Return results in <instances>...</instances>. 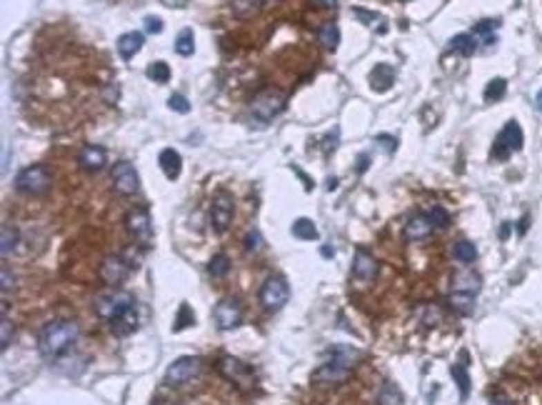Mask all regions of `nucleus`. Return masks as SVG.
<instances>
[{
    "mask_svg": "<svg viewBox=\"0 0 542 405\" xmlns=\"http://www.w3.org/2000/svg\"><path fill=\"white\" fill-rule=\"evenodd\" d=\"M93 308H95V315H98L100 321L108 323V328H110L118 338H125V335L135 333L137 326H140L137 303H135V298H133V293H128V290L110 288V290H105V293H100L98 298H95Z\"/></svg>",
    "mask_w": 542,
    "mask_h": 405,
    "instance_id": "1",
    "label": "nucleus"
},
{
    "mask_svg": "<svg viewBox=\"0 0 542 405\" xmlns=\"http://www.w3.org/2000/svg\"><path fill=\"white\" fill-rule=\"evenodd\" d=\"M80 338V326L75 321H52L38 335V350L43 358L55 360L66 355Z\"/></svg>",
    "mask_w": 542,
    "mask_h": 405,
    "instance_id": "2",
    "label": "nucleus"
},
{
    "mask_svg": "<svg viewBox=\"0 0 542 405\" xmlns=\"http://www.w3.org/2000/svg\"><path fill=\"white\" fill-rule=\"evenodd\" d=\"M360 358V353L355 348L347 346H335L327 350V360L315 368L310 380L318 386H338L342 380H347V375L353 373L355 360Z\"/></svg>",
    "mask_w": 542,
    "mask_h": 405,
    "instance_id": "3",
    "label": "nucleus"
},
{
    "mask_svg": "<svg viewBox=\"0 0 542 405\" xmlns=\"http://www.w3.org/2000/svg\"><path fill=\"white\" fill-rule=\"evenodd\" d=\"M285 105H288L285 95H282L280 91L268 88V91L258 93L253 98V103H250V118H253L258 125H268L270 120L278 118V115L285 111Z\"/></svg>",
    "mask_w": 542,
    "mask_h": 405,
    "instance_id": "4",
    "label": "nucleus"
},
{
    "mask_svg": "<svg viewBox=\"0 0 542 405\" xmlns=\"http://www.w3.org/2000/svg\"><path fill=\"white\" fill-rule=\"evenodd\" d=\"M52 185V173L46 165H30L15 176V190L23 196H43Z\"/></svg>",
    "mask_w": 542,
    "mask_h": 405,
    "instance_id": "5",
    "label": "nucleus"
},
{
    "mask_svg": "<svg viewBox=\"0 0 542 405\" xmlns=\"http://www.w3.org/2000/svg\"><path fill=\"white\" fill-rule=\"evenodd\" d=\"M523 143H525V135L520 123L517 120H507L503 131L497 133L495 143H492V158L495 160H507L512 153L523 151Z\"/></svg>",
    "mask_w": 542,
    "mask_h": 405,
    "instance_id": "6",
    "label": "nucleus"
},
{
    "mask_svg": "<svg viewBox=\"0 0 542 405\" xmlns=\"http://www.w3.org/2000/svg\"><path fill=\"white\" fill-rule=\"evenodd\" d=\"M290 301V285L288 281L282 278V275H270L268 281L262 283L260 288V303L265 310L275 313V310H280L285 308V303Z\"/></svg>",
    "mask_w": 542,
    "mask_h": 405,
    "instance_id": "7",
    "label": "nucleus"
},
{
    "mask_svg": "<svg viewBox=\"0 0 542 405\" xmlns=\"http://www.w3.org/2000/svg\"><path fill=\"white\" fill-rule=\"evenodd\" d=\"M203 368V360L200 358H193V355H183V358L173 360L165 370V383L168 386H185L190 383L193 378H197V373Z\"/></svg>",
    "mask_w": 542,
    "mask_h": 405,
    "instance_id": "8",
    "label": "nucleus"
},
{
    "mask_svg": "<svg viewBox=\"0 0 542 405\" xmlns=\"http://www.w3.org/2000/svg\"><path fill=\"white\" fill-rule=\"evenodd\" d=\"M233 216H235V202H233V196L230 193H217L210 202V225L215 233H225L233 223Z\"/></svg>",
    "mask_w": 542,
    "mask_h": 405,
    "instance_id": "9",
    "label": "nucleus"
},
{
    "mask_svg": "<svg viewBox=\"0 0 542 405\" xmlns=\"http://www.w3.org/2000/svg\"><path fill=\"white\" fill-rule=\"evenodd\" d=\"M125 225H128V233H130L140 245H151V241H153L151 210L148 208H133L130 213L125 216Z\"/></svg>",
    "mask_w": 542,
    "mask_h": 405,
    "instance_id": "10",
    "label": "nucleus"
},
{
    "mask_svg": "<svg viewBox=\"0 0 542 405\" xmlns=\"http://www.w3.org/2000/svg\"><path fill=\"white\" fill-rule=\"evenodd\" d=\"M113 188L118 190L120 196H135L140 190V178H137V170L133 168V163L120 160L113 165Z\"/></svg>",
    "mask_w": 542,
    "mask_h": 405,
    "instance_id": "11",
    "label": "nucleus"
},
{
    "mask_svg": "<svg viewBox=\"0 0 542 405\" xmlns=\"http://www.w3.org/2000/svg\"><path fill=\"white\" fill-rule=\"evenodd\" d=\"M213 318H215V326L220 330H235L242 323V308L235 298H222L215 308H213Z\"/></svg>",
    "mask_w": 542,
    "mask_h": 405,
    "instance_id": "12",
    "label": "nucleus"
},
{
    "mask_svg": "<svg viewBox=\"0 0 542 405\" xmlns=\"http://www.w3.org/2000/svg\"><path fill=\"white\" fill-rule=\"evenodd\" d=\"M133 263H128L123 255H108L103 263H100V278H103L105 285L118 288L120 283L130 275Z\"/></svg>",
    "mask_w": 542,
    "mask_h": 405,
    "instance_id": "13",
    "label": "nucleus"
},
{
    "mask_svg": "<svg viewBox=\"0 0 542 405\" xmlns=\"http://www.w3.org/2000/svg\"><path fill=\"white\" fill-rule=\"evenodd\" d=\"M380 273V265L378 261H375L373 253H367L365 248H358L355 250V258H353V268H350V275H353V281L362 283V285H367V283H373L375 278H378Z\"/></svg>",
    "mask_w": 542,
    "mask_h": 405,
    "instance_id": "14",
    "label": "nucleus"
},
{
    "mask_svg": "<svg viewBox=\"0 0 542 405\" xmlns=\"http://www.w3.org/2000/svg\"><path fill=\"white\" fill-rule=\"evenodd\" d=\"M217 368H220L222 375L228 380H233L235 386H240V388L253 386V370H250L248 363H242V360L233 358V355H222Z\"/></svg>",
    "mask_w": 542,
    "mask_h": 405,
    "instance_id": "15",
    "label": "nucleus"
},
{
    "mask_svg": "<svg viewBox=\"0 0 542 405\" xmlns=\"http://www.w3.org/2000/svg\"><path fill=\"white\" fill-rule=\"evenodd\" d=\"M432 233H435V225H432V220H430L427 213H412L405 223V230H403L405 241H410V243L427 241Z\"/></svg>",
    "mask_w": 542,
    "mask_h": 405,
    "instance_id": "16",
    "label": "nucleus"
},
{
    "mask_svg": "<svg viewBox=\"0 0 542 405\" xmlns=\"http://www.w3.org/2000/svg\"><path fill=\"white\" fill-rule=\"evenodd\" d=\"M78 163H80V168L88 170V173H98V170H103L105 163H108V153H105V148H100V145H85L78 156Z\"/></svg>",
    "mask_w": 542,
    "mask_h": 405,
    "instance_id": "17",
    "label": "nucleus"
},
{
    "mask_svg": "<svg viewBox=\"0 0 542 405\" xmlns=\"http://www.w3.org/2000/svg\"><path fill=\"white\" fill-rule=\"evenodd\" d=\"M483 288V278L475 273V270H460L452 278V293H467V295H477Z\"/></svg>",
    "mask_w": 542,
    "mask_h": 405,
    "instance_id": "18",
    "label": "nucleus"
},
{
    "mask_svg": "<svg viewBox=\"0 0 542 405\" xmlns=\"http://www.w3.org/2000/svg\"><path fill=\"white\" fill-rule=\"evenodd\" d=\"M157 163H160V170L165 173L168 180H175V178H180V173H183V158H180V153H177L175 148H165V151H160Z\"/></svg>",
    "mask_w": 542,
    "mask_h": 405,
    "instance_id": "19",
    "label": "nucleus"
},
{
    "mask_svg": "<svg viewBox=\"0 0 542 405\" xmlns=\"http://www.w3.org/2000/svg\"><path fill=\"white\" fill-rule=\"evenodd\" d=\"M395 83V68L387 66V63H378V66L370 70V88L375 93H387Z\"/></svg>",
    "mask_w": 542,
    "mask_h": 405,
    "instance_id": "20",
    "label": "nucleus"
},
{
    "mask_svg": "<svg viewBox=\"0 0 542 405\" xmlns=\"http://www.w3.org/2000/svg\"><path fill=\"white\" fill-rule=\"evenodd\" d=\"M467 353H460V363H452L450 366V375L455 378V383H458L460 388V400H467L470 398V373H467Z\"/></svg>",
    "mask_w": 542,
    "mask_h": 405,
    "instance_id": "21",
    "label": "nucleus"
},
{
    "mask_svg": "<svg viewBox=\"0 0 542 405\" xmlns=\"http://www.w3.org/2000/svg\"><path fill=\"white\" fill-rule=\"evenodd\" d=\"M143 43H145V38H143V33H125V35H120L118 38V53H120V58L123 60H133L137 55V53L143 50Z\"/></svg>",
    "mask_w": 542,
    "mask_h": 405,
    "instance_id": "22",
    "label": "nucleus"
},
{
    "mask_svg": "<svg viewBox=\"0 0 542 405\" xmlns=\"http://www.w3.org/2000/svg\"><path fill=\"white\" fill-rule=\"evenodd\" d=\"M497 28H500V20H480V23L472 28V35L477 38V43L492 46L497 40Z\"/></svg>",
    "mask_w": 542,
    "mask_h": 405,
    "instance_id": "23",
    "label": "nucleus"
},
{
    "mask_svg": "<svg viewBox=\"0 0 542 405\" xmlns=\"http://www.w3.org/2000/svg\"><path fill=\"white\" fill-rule=\"evenodd\" d=\"M450 50L463 55V58H470L477 53V38L472 33H460L450 40Z\"/></svg>",
    "mask_w": 542,
    "mask_h": 405,
    "instance_id": "24",
    "label": "nucleus"
},
{
    "mask_svg": "<svg viewBox=\"0 0 542 405\" xmlns=\"http://www.w3.org/2000/svg\"><path fill=\"white\" fill-rule=\"evenodd\" d=\"M318 40L322 43V48L330 53H335L340 48V28L335 23H322L318 30Z\"/></svg>",
    "mask_w": 542,
    "mask_h": 405,
    "instance_id": "25",
    "label": "nucleus"
},
{
    "mask_svg": "<svg viewBox=\"0 0 542 405\" xmlns=\"http://www.w3.org/2000/svg\"><path fill=\"white\" fill-rule=\"evenodd\" d=\"M375 403L378 405H403L405 403V398H403V390H400L395 383H383V388L378 390V398H375Z\"/></svg>",
    "mask_w": 542,
    "mask_h": 405,
    "instance_id": "26",
    "label": "nucleus"
},
{
    "mask_svg": "<svg viewBox=\"0 0 542 405\" xmlns=\"http://www.w3.org/2000/svg\"><path fill=\"white\" fill-rule=\"evenodd\" d=\"M475 298H477V295L450 293L447 303H450V308H452V310H455L458 315H472V310H475Z\"/></svg>",
    "mask_w": 542,
    "mask_h": 405,
    "instance_id": "27",
    "label": "nucleus"
},
{
    "mask_svg": "<svg viewBox=\"0 0 542 405\" xmlns=\"http://www.w3.org/2000/svg\"><path fill=\"white\" fill-rule=\"evenodd\" d=\"M452 258L458 263H463V265H470V263L477 261V248L475 243L470 241H458L455 245H452Z\"/></svg>",
    "mask_w": 542,
    "mask_h": 405,
    "instance_id": "28",
    "label": "nucleus"
},
{
    "mask_svg": "<svg viewBox=\"0 0 542 405\" xmlns=\"http://www.w3.org/2000/svg\"><path fill=\"white\" fill-rule=\"evenodd\" d=\"M260 8L262 0H233L230 10H233L235 18H253V15L260 13Z\"/></svg>",
    "mask_w": 542,
    "mask_h": 405,
    "instance_id": "29",
    "label": "nucleus"
},
{
    "mask_svg": "<svg viewBox=\"0 0 542 405\" xmlns=\"http://www.w3.org/2000/svg\"><path fill=\"white\" fill-rule=\"evenodd\" d=\"M175 53H177V55H183V58H188V55H193V53H195V35H193V30H190V28H183V30L177 33Z\"/></svg>",
    "mask_w": 542,
    "mask_h": 405,
    "instance_id": "30",
    "label": "nucleus"
},
{
    "mask_svg": "<svg viewBox=\"0 0 542 405\" xmlns=\"http://www.w3.org/2000/svg\"><path fill=\"white\" fill-rule=\"evenodd\" d=\"M293 236L300 238V241H318V228L310 218H298L293 223Z\"/></svg>",
    "mask_w": 542,
    "mask_h": 405,
    "instance_id": "31",
    "label": "nucleus"
},
{
    "mask_svg": "<svg viewBox=\"0 0 542 405\" xmlns=\"http://www.w3.org/2000/svg\"><path fill=\"white\" fill-rule=\"evenodd\" d=\"M353 15L358 20H362L367 28H378V33H385L387 26H385V18L378 13H370V10H362V8H353Z\"/></svg>",
    "mask_w": 542,
    "mask_h": 405,
    "instance_id": "32",
    "label": "nucleus"
},
{
    "mask_svg": "<svg viewBox=\"0 0 542 405\" xmlns=\"http://www.w3.org/2000/svg\"><path fill=\"white\" fill-rule=\"evenodd\" d=\"M190 326H195V313H193V308H190L188 303H180L175 323H173V330L180 333V330H185V328H190Z\"/></svg>",
    "mask_w": 542,
    "mask_h": 405,
    "instance_id": "33",
    "label": "nucleus"
},
{
    "mask_svg": "<svg viewBox=\"0 0 542 405\" xmlns=\"http://www.w3.org/2000/svg\"><path fill=\"white\" fill-rule=\"evenodd\" d=\"M20 236H18V228L15 225H10V223H3V245H0V250H3V258H8V255L13 253L15 245H18Z\"/></svg>",
    "mask_w": 542,
    "mask_h": 405,
    "instance_id": "34",
    "label": "nucleus"
},
{
    "mask_svg": "<svg viewBox=\"0 0 542 405\" xmlns=\"http://www.w3.org/2000/svg\"><path fill=\"white\" fill-rule=\"evenodd\" d=\"M505 93H507V80L505 78H492L485 88V100L487 103H497V100L505 98Z\"/></svg>",
    "mask_w": 542,
    "mask_h": 405,
    "instance_id": "35",
    "label": "nucleus"
},
{
    "mask_svg": "<svg viewBox=\"0 0 542 405\" xmlns=\"http://www.w3.org/2000/svg\"><path fill=\"white\" fill-rule=\"evenodd\" d=\"M228 270H230V258L225 253H217V255H213V258H210L208 273L213 275V278H225V275H228Z\"/></svg>",
    "mask_w": 542,
    "mask_h": 405,
    "instance_id": "36",
    "label": "nucleus"
},
{
    "mask_svg": "<svg viewBox=\"0 0 542 405\" xmlns=\"http://www.w3.org/2000/svg\"><path fill=\"white\" fill-rule=\"evenodd\" d=\"M145 75H148L153 83H168L170 80V66L168 63H163V60H155L153 66H148Z\"/></svg>",
    "mask_w": 542,
    "mask_h": 405,
    "instance_id": "37",
    "label": "nucleus"
},
{
    "mask_svg": "<svg viewBox=\"0 0 542 405\" xmlns=\"http://www.w3.org/2000/svg\"><path fill=\"white\" fill-rule=\"evenodd\" d=\"M418 315H420V323L423 326H438L440 323V318H443V313H440V308L438 305H432V303H427V305H423L418 310Z\"/></svg>",
    "mask_w": 542,
    "mask_h": 405,
    "instance_id": "38",
    "label": "nucleus"
},
{
    "mask_svg": "<svg viewBox=\"0 0 542 405\" xmlns=\"http://www.w3.org/2000/svg\"><path fill=\"white\" fill-rule=\"evenodd\" d=\"M427 216H430L435 230H447V228H450V223H452L450 213H447L445 208H440V205H435L432 210H427Z\"/></svg>",
    "mask_w": 542,
    "mask_h": 405,
    "instance_id": "39",
    "label": "nucleus"
},
{
    "mask_svg": "<svg viewBox=\"0 0 542 405\" xmlns=\"http://www.w3.org/2000/svg\"><path fill=\"white\" fill-rule=\"evenodd\" d=\"M245 250L248 253H260L262 250V236H260V230H248V236H245Z\"/></svg>",
    "mask_w": 542,
    "mask_h": 405,
    "instance_id": "40",
    "label": "nucleus"
},
{
    "mask_svg": "<svg viewBox=\"0 0 542 405\" xmlns=\"http://www.w3.org/2000/svg\"><path fill=\"white\" fill-rule=\"evenodd\" d=\"M0 328H3V335H0V348H3V350H8L10 340H13V323H10V318H8V315H3Z\"/></svg>",
    "mask_w": 542,
    "mask_h": 405,
    "instance_id": "41",
    "label": "nucleus"
},
{
    "mask_svg": "<svg viewBox=\"0 0 542 405\" xmlns=\"http://www.w3.org/2000/svg\"><path fill=\"white\" fill-rule=\"evenodd\" d=\"M168 108L170 111H175V113H188L190 111V103H188V98L185 95H180V93H173L168 98Z\"/></svg>",
    "mask_w": 542,
    "mask_h": 405,
    "instance_id": "42",
    "label": "nucleus"
},
{
    "mask_svg": "<svg viewBox=\"0 0 542 405\" xmlns=\"http://www.w3.org/2000/svg\"><path fill=\"white\" fill-rule=\"evenodd\" d=\"M375 145H380L383 151L387 153V156H392V153L398 151V138H392V135H378L375 138Z\"/></svg>",
    "mask_w": 542,
    "mask_h": 405,
    "instance_id": "43",
    "label": "nucleus"
},
{
    "mask_svg": "<svg viewBox=\"0 0 542 405\" xmlns=\"http://www.w3.org/2000/svg\"><path fill=\"white\" fill-rule=\"evenodd\" d=\"M0 288H3V298H8V293L15 288V275L10 273V265H8V263H3V285Z\"/></svg>",
    "mask_w": 542,
    "mask_h": 405,
    "instance_id": "44",
    "label": "nucleus"
},
{
    "mask_svg": "<svg viewBox=\"0 0 542 405\" xmlns=\"http://www.w3.org/2000/svg\"><path fill=\"white\" fill-rule=\"evenodd\" d=\"M145 30L153 35L163 33V20L157 18V15H148V18H145Z\"/></svg>",
    "mask_w": 542,
    "mask_h": 405,
    "instance_id": "45",
    "label": "nucleus"
},
{
    "mask_svg": "<svg viewBox=\"0 0 542 405\" xmlns=\"http://www.w3.org/2000/svg\"><path fill=\"white\" fill-rule=\"evenodd\" d=\"M490 405H515V403H512V400H510L507 395L497 393V395H492V398H490Z\"/></svg>",
    "mask_w": 542,
    "mask_h": 405,
    "instance_id": "46",
    "label": "nucleus"
},
{
    "mask_svg": "<svg viewBox=\"0 0 542 405\" xmlns=\"http://www.w3.org/2000/svg\"><path fill=\"white\" fill-rule=\"evenodd\" d=\"M367 165H370V156H367V153H362V156L358 158V173H365Z\"/></svg>",
    "mask_w": 542,
    "mask_h": 405,
    "instance_id": "47",
    "label": "nucleus"
},
{
    "mask_svg": "<svg viewBox=\"0 0 542 405\" xmlns=\"http://www.w3.org/2000/svg\"><path fill=\"white\" fill-rule=\"evenodd\" d=\"M313 3H318L320 8H338V0H313Z\"/></svg>",
    "mask_w": 542,
    "mask_h": 405,
    "instance_id": "48",
    "label": "nucleus"
},
{
    "mask_svg": "<svg viewBox=\"0 0 542 405\" xmlns=\"http://www.w3.org/2000/svg\"><path fill=\"white\" fill-rule=\"evenodd\" d=\"M528 225H530V216H523V220H520V225H517V233L523 236L525 230H528Z\"/></svg>",
    "mask_w": 542,
    "mask_h": 405,
    "instance_id": "49",
    "label": "nucleus"
},
{
    "mask_svg": "<svg viewBox=\"0 0 542 405\" xmlns=\"http://www.w3.org/2000/svg\"><path fill=\"white\" fill-rule=\"evenodd\" d=\"M535 111L542 113V91H537V95H535Z\"/></svg>",
    "mask_w": 542,
    "mask_h": 405,
    "instance_id": "50",
    "label": "nucleus"
},
{
    "mask_svg": "<svg viewBox=\"0 0 542 405\" xmlns=\"http://www.w3.org/2000/svg\"><path fill=\"white\" fill-rule=\"evenodd\" d=\"M510 236V223H505L503 228H500V238H507Z\"/></svg>",
    "mask_w": 542,
    "mask_h": 405,
    "instance_id": "51",
    "label": "nucleus"
},
{
    "mask_svg": "<svg viewBox=\"0 0 542 405\" xmlns=\"http://www.w3.org/2000/svg\"><path fill=\"white\" fill-rule=\"evenodd\" d=\"M322 255H325V258H333L335 250H333V248H322Z\"/></svg>",
    "mask_w": 542,
    "mask_h": 405,
    "instance_id": "52",
    "label": "nucleus"
}]
</instances>
